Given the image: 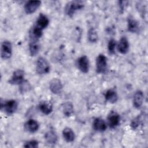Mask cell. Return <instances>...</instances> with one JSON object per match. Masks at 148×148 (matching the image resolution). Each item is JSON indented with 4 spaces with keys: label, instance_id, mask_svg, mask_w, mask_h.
<instances>
[{
    "label": "cell",
    "instance_id": "obj_7",
    "mask_svg": "<svg viewBox=\"0 0 148 148\" xmlns=\"http://www.w3.org/2000/svg\"><path fill=\"white\" fill-rule=\"evenodd\" d=\"M76 66L82 73H87L90 68V62L88 57L85 55L80 57L77 60Z\"/></svg>",
    "mask_w": 148,
    "mask_h": 148
},
{
    "label": "cell",
    "instance_id": "obj_5",
    "mask_svg": "<svg viewBox=\"0 0 148 148\" xmlns=\"http://www.w3.org/2000/svg\"><path fill=\"white\" fill-rule=\"evenodd\" d=\"M12 55V46L10 41L4 40L1 44V56L3 60L9 59Z\"/></svg>",
    "mask_w": 148,
    "mask_h": 148
},
{
    "label": "cell",
    "instance_id": "obj_24",
    "mask_svg": "<svg viewBox=\"0 0 148 148\" xmlns=\"http://www.w3.org/2000/svg\"><path fill=\"white\" fill-rule=\"evenodd\" d=\"M31 89V86L30 83L26 80H24L19 85V91L21 93H25L29 91Z\"/></svg>",
    "mask_w": 148,
    "mask_h": 148
},
{
    "label": "cell",
    "instance_id": "obj_16",
    "mask_svg": "<svg viewBox=\"0 0 148 148\" xmlns=\"http://www.w3.org/2000/svg\"><path fill=\"white\" fill-rule=\"evenodd\" d=\"M45 139L48 144L53 145L57 143L58 140V136L56 132L53 130H50L45 133Z\"/></svg>",
    "mask_w": 148,
    "mask_h": 148
},
{
    "label": "cell",
    "instance_id": "obj_9",
    "mask_svg": "<svg viewBox=\"0 0 148 148\" xmlns=\"http://www.w3.org/2000/svg\"><path fill=\"white\" fill-rule=\"evenodd\" d=\"M49 88L51 92L54 94H60L63 88L61 81L58 78H54L49 83Z\"/></svg>",
    "mask_w": 148,
    "mask_h": 148
},
{
    "label": "cell",
    "instance_id": "obj_15",
    "mask_svg": "<svg viewBox=\"0 0 148 148\" xmlns=\"http://www.w3.org/2000/svg\"><path fill=\"white\" fill-rule=\"evenodd\" d=\"M129 42L127 38L123 36L120 39L117 45V50L121 54H126L129 49Z\"/></svg>",
    "mask_w": 148,
    "mask_h": 148
},
{
    "label": "cell",
    "instance_id": "obj_23",
    "mask_svg": "<svg viewBox=\"0 0 148 148\" xmlns=\"http://www.w3.org/2000/svg\"><path fill=\"white\" fill-rule=\"evenodd\" d=\"M87 37H88V40L91 43H96L98 41V34L97 31L92 27L90 28L87 33Z\"/></svg>",
    "mask_w": 148,
    "mask_h": 148
},
{
    "label": "cell",
    "instance_id": "obj_12",
    "mask_svg": "<svg viewBox=\"0 0 148 148\" xmlns=\"http://www.w3.org/2000/svg\"><path fill=\"white\" fill-rule=\"evenodd\" d=\"M24 129L28 132L34 133L36 132L39 127L38 122L34 119H29L24 124Z\"/></svg>",
    "mask_w": 148,
    "mask_h": 148
},
{
    "label": "cell",
    "instance_id": "obj_4",
    "mask_svg": "<svg viewBox=\"0 0 148 148\" xmlns=\"http://www.w3.org/2000/svg\"><path fill=\"white\" fill-rule=\"evenodd\" d=\"M107 58L103 54H99L95 61L96 72L98 73H104L107 69Z\"/></svg>",
    "mask_w": 148,
    "mask_h": 148
},
{
    "label": "cell",
    "instance_id": "obj_2",
    "mask_svg": "<svg viewBox=\"0 0 148 148\" xmlns=\"http://www.w3.org/2000/svg\"><path fill=\"white\" fill-rule=\"evenodd\" d=\"M18 108V103L14 99H10L4 102L1 101V108L8 115H12L14 114Z\"/></svg>",
    "mask_w": 148,
    "mask_h": 148
},
{
    "label": "cell",
    "instance_id": "obj_20",
    "mask_svg": "<svg viewBox=\"0 0 148 148\" xmlns=\"http://www.w3.org/2000/svg\"><path fill=\"white\" fill-rule=\"evenodd\" d=\"M40 50V44L39 40H30L29 43V51L31 56H35L38 54Z\"/></svg>",
    "mask_w": 148,
    "mask_h": 148
},
{
    "label": "cell",
    "instance_id": "obj_3",
    "mask_svg": "<svg viewBox=\"0 0 148 148\" xmlns=\"http://www.w3.org/2000/svg\"><path fill=\"white\" fill-rule=\"evenodd\" d=\"M36 72L39 75H45L49 72L50 66L46 59L40 57L36 62Z\"/></svg>",
    "mask_w": 148,
    "mask_h": 148
},
{
    "label": "cell",
    "instance_id": "obj_21",
    "mask_svg": "<svg viewBox=\"0 0 148 148\" xmlns=\"http://www.w3.org/2000/svg\"><path fill=\"white\" fill-rule=\"evenodd\" d=\"M105 99L106 101L111 103H114L118 100V95L117 92L112 90H108L105 93Z\"/></svg>",
    "mask_w": 148,
    "mask_h": 148
},
{
    "label": "cell",
    "instance_id": "obj_8",
    "mask_svg": "<svg viewBox=\"0 0 148 148\" xmlns=\"http://www.w3.org/2000/svg\"><path fill=\"white\" fill-rule=\"evenodd\" d=\"M108 124L110 128H114L119 125L120 122V116L115 111L112 110L108 115Z\"/></svg>",
    "mask_w": 148,
    "mask_h": 148
},
{
    "label": "cell",
    "instance_id": "obj_1",
    "mask_svg": "<svg viewBox=\"0 0 148 148\" xmlns=\"http://www.w3.org/2000/svg\"><path fill=\"white\" fill-rule=\"evenodd\" d=\"M84 6L82 1H72L68 2L65 7V13L69 17H72L78 10L82 9Z\"/></svg>",
    "mask_w": 148,
    "mask_h": 148
},
{
    "label": "cell",
    "instance_id": "obj_27",
    "mask_svg": "<svg viewBox=\"0 0 148 148\" xmlns=\"http://www.w3.org/2000/svg\"><path fill=\"white\" fill-rule=\"evenodd\" d=\"M39 143L36 140H31L25 142L24 147L26 148H36L38 147Z\"/></svg>",
    "mask_w": 148,
    "mask_h": 148
},
{
    "label": "cell",
    "instance_id": "obj_25",
    "mask_svg": "<svg viewBox=\"0 0 148 148\" xmlns=\"http://www.w3.org/2000/svg\"><path fill=\"white\" fill-rule=\"evenodd\" d=\"M142 122V118L141 117L140 115L138 116L137 117H135L131 122V127L132 128V129H133L134 130H136L139 126L141 124Z\"/></svg>",
    "mask_w": 148,
    "mask_h": 148
},
{
    "label": "cell",
    "instance_id": "obj_26",
    "mask_svg": "<svg viewBox=\"0 0 148 148\" xmlns=\"http://www.w3.org/2000/svg\"><path fill=\"white\" fill-rule=\"evenodd\" d=\"M116 45V41L114 39H111L109 40L108 44V49L110 54H114Z\"/></svg>",
    "mask_w": 148,
    "mask_h": 148
},
{
    "label": "cell",
    "instance_id": "obj_10",
    "mask_svg": "<svg viewBox=\"0 0 148 148\" xmlns=\"http://www.w3.org/2000/svg\"><path fill=\"white\" fill-rule=\"evenodd\" d=\"M41 5L40 1H28L24 5V10L27 14L34 13L39 8Z\"/></svg>",
    "mask_w": 148,
    "mask_h": 148
},
{
    "label": "cell",
    "instance_id": "obj_11",
    "mask_svg": "<svg viewBox=\"0 0 148 148\" xmlns=\"http://www.w3.org/2000/svg\"><path fill=\"white\" fill-rule=\"evenodd\" d=\"M92 127L95 131L102 132L106 130L107 125L103 119L100 117H97L93 121Z\"/></svg>",
    "mask_w": 148,
    "mask_h": 148
},
{
    "label": "cell",
    "instance_id": "obj_14",
    "mask_svg": "<svg viewBox=\"0 0 148 148\" xmlns=\"http://www.w3.org/2000/svg\"><path fill=\"white\" fill-rule=\"evenodd\" d=\"M144 94L141 90H137L135 91L133 97V105L136 108H140L143 102Z\"/></svg>",
    "mask_w": 148,
    "mask_h": 148
},
{
    "label": "cell",
    "instance_id": "obj_22",
    "mask_svg": "<svg viewBox=\"0 0 148 148\" xmlns=\"http://www.w3.org/2000/svg\"><path fill=\"white\" fill-rule=\"evenodd\" d=\"M62 110L64 115L66 117H70L73 113V106L70 102H64L62 105Z\"/></svg>",
    "mask_w": 148,
    "mask_h": 148
},
{
    "label": "cell",
    "instance_id": "obj_13",
    "mask_svg": "<svg viewBox=\"0 0 148 148\" xmlns=\"http://www.w3.org/2000/svg\"><path fill=\"white\" fill-rule=\"evenodd\" d=\"M49 24V20L48 17L43 13H40L38 16L35 25L40 29L43 30L45 29Z\"/></svg>",
    "mask_w": 148,
    "mask_h": 148
},
{
    "label": "cell",
    "instance_id": "obj_18",
    "mask_svg": "<svg viewBox=\"0 0 148 148\" xmlns=\"http://www.w3.org/2000/svg\"><path fill=\"white\" fill-rule=\"evenodd\" d=\"M62 136L64 140L68 143L74 141L75 135L73 130L69 127H65L62 131Z\"/></svg>",
    "mask_w": 148,
    "mask_h": 148
},
{
    "label": "cell",
    "instance_id": "obj_6",
    "mask_svg": "<svg viewBox=\"0 0 148 148\" xmlns=\"http://www.w3.org/2000/svg\"><path fill=\"white\" fill-rule=\"evenodd\" d=\"M24 80V72L21 69H17L13 72V75L8 82L12 85H20Z\"/></svg>",
    "mask_w": 148,
    "mask_h": 148
},
{
    "label": "cell",
    "instance_id": "obj_17",
    "mask_svg": "<svg viewBox=\"0 0 148 148\" xmlns=\"http://www.w3.org/2000/svg\"><path fill=\"white\" fill-rule=\"evenodd\" d=\"M127 28L128 31L132 33L138 32L139 29L138 22L133 17H129L127 20Z\"/></svg>",
    "mask_w": 148,
    "mask_h": 148
},
{
    "label": "cell",
    "instance_id": "obj_19",
    "mask_svg": "<svg viewBox=\"0 0 148 148\" xmlns=\"http://www.w3.org/2000/svg\"><path fill=\"white\" fill-rule=\"evenodd\" d=\"M40 111L45 115L50 114L53 110L52 105L47 101H41L39 104Z\"/></svg>",
    "mask_w": 148,
    "mask_h": 148
}]
</instances>
